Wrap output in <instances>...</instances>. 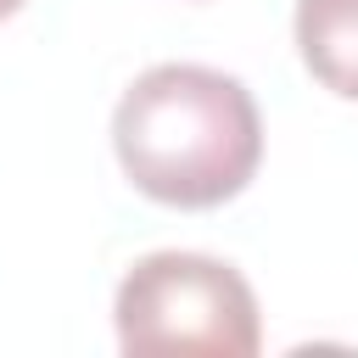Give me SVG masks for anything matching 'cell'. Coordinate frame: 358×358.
Listing matches in <instances>:
<instances>
[{"label": "cell", "instance_id": "cell-2", "mask_svg": "<svg viewBox=\"0 0 358 358\" xmlns=\"http://www.w3.org/2000/svg\"><path fill=\"white\" fill-rule=\"evenodd\" d=\"M117 347L134 352H196L252 358L263 347L257 291L246 274L207 252H145L112 296Z\"/></svg>", "mask_w": 358, "mask_h": 358}, {"label": "cell", "instance_id": "cell-1", "mask_svg": "<svg viewBox=\"0 0 358 358\" xmlns=\"http://www.w3.org/2000/svg\"><path fill=\"white\" fill-rule=\"evenodd\" d=\"M112 151L140 196L179 213H207L257 179L263 117L235 73L157 62L117 95Z\"/></svg>", "mask_w": 358, "mask_h": 358}, {"label": "cell", "instance_id": "cell-3", "mask_svg": "<svg viewBox=\"0 0 358 358\" xmlns=\"http://www.w3.org/2000/svg\"><path fill=\"white\" fill-rule=\"evenodd\" d=\"M302 67L341 101H358V0H296L291 17Z\"/></svg>", "mask_w": 358, "mask_h": 358}, {"label": "cell", "instance_id": "cell-4", "mask_svg": "<svg viewBox=\"0 0 358 358\" xmlns=\"http://www.w3.org/2000/svg\"><path fill=\"white\" fill-rule=\"evenodd\" d=\"M17 11H22V0H0V22H6V17H17Z\"/></svg>", "mask_w": 358, "mask_h": 358}]
</instances>
